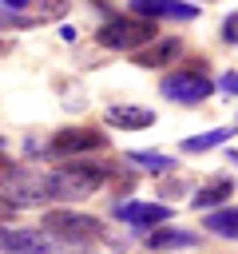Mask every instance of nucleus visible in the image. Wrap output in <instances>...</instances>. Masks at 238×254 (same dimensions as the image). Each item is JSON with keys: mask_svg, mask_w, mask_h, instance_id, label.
<instances>
[{"mask_svg": "<svg viewBox=\"0 0 238 254\" xmlns=\"http://www.w3.org/2000/svg\"><path fill=\"white\" fill-rule=\"evenodd\" d=\"M218 87H222L226 95H238V71H226V75L218 79Z\"/></svg>", "mask_w": 238, "mask_h": 254, "instance_id": "obj_20", "label": "nucleus"}, {"mask_svg": "<svg viewBox=\"0 0 238 254\" xmlns=\"http://www.w3.org/2000/svg\"><path fill=\"white\" fill-rule=\"evenodd\" d=\"M107 147V135L95 131V127H63L52 135L48 151L56 159H67V155H83V151H103Z\"/></svg>", "mask_w": 238, "mask_h": 254, "instance_id": "obj_6", "label": "nucleus"}, {"mask_svg": "<svg viewBox=\"0 0 238 254\" xmlns=\"http://www.w3.org/2000/svg\"><path fill=\"white\" fill-rule=\"evenodd\" d=\"M4 254H60V242L40 226H24V230H8Z\"/></svg>", "mask_w": 238, "mask_h": 254, "instance_id": "obj_7", "label": "nucleus"}, {"mask_svg": "<svg viewBox=\"0 0 238 254\" xmlns=\"http://www.w3.org/2000/svg\"><path fill=\"white\" fill-rule=\"evenodd\" d=\"M0 198L16 210L24 206H44L48 202V175L24 167V163H8L0 171Z\"/></svg>", "mask_w": 238, "mask_h": 254, "instance_id": "obj_2", "label": "nucleus"}, {"mask_svg": "<svg viewBox=\"0 0 238 254\" xmlns=\"http://www.w3.org/2000/svg\"><path fill=\"white\" fill-rule=\"evenodd\" d=\"M234 131H226V127H218V131H206V135H190V139H182V151H210V147H218V143H226Z\"/></svg>", "mask_w": 238, "mask_h": 254, "instance_id": "obj_16", "label": "nucleus"}, {"mask_svg": "<svg viewBox=\"0 0 238 254\" xmlns=\"http://www.w3.org/2000/svg\"><path fill=\"white\" fill-rule=\"evenodd\" d=\"M71 254H75V250H71ZM79 254H91V250H79Z\"/></svg>", "mask_w": 238, "mask_h": 254, "instance_id": "obj_24", "label": "nucleus"}, {"mask_svg": "<svg viewBox=\"0 0 238 254\" xmlns=\"http://www.w3.org/2000/svg\"><path fill=\"white\" fill-rule=\"evenodd\" d=\"M178 56H182V40H178V36H159V40H151L147 48L135 52V67H167V64H175Z\"/></svg>", "mask_w": 238, "mask_h": 254, "instance_id": "obj_10", "label": "nucleus"}, {"mask_svg": "<svg viewBox=\"0 0 238 254\" xmlns=\"http://www.w3.org/2000/svg\"><path fill=\"white\" fill-rule=\"evenodd\" d=\"M230 194H234V183H230V179H214V183H206V187H202V190H198V194L190 198V206H194V210H206V214H210V210H214L218 202H226Z\"/></svg>", "mask_w": 238, "mask_h": 254, "instance_id": "obj_13", "label": "nucleus"}, {"mask_svg": "<svg viewBox=\"0 0 238 254\" xmlns=\"http://www.w3.org/2000/svg\"><path fill=\"white\" fill-rule=\"evenodd\" d=\"M4 4H8V8H12V12H20V8H28V4H32V0H4Z\"/></svg>", "mask_w": 238, "mask_h": 254, "instance_id": "obj_21", "label": "nucleus"}, {"mask_svg": "<svg viewBox=\"0 0 238 254\" xmlns=\"http://www.w3.org/2000/svg\"><path fill=\"white\" fill-rule=\"evenodd\" d=\"M206 230L218 238H238V206H222L206 214Z\"/></svg>", "mask_w": 238, "mask_h": 254, "instance_id": "obj_14", "label": "nucleus"}, {"mask_svg": "<svg viewBox=\"0 0 238 254\" xmlns=\"http://www.w3.org/2000/svg\"><path fill=\"white\" fill-rule=\"evenodd\" d=\"M115 214L119 218H127L135 230H159V226H167L171 222V206H163V202H123V206H115Z\"/></svg>", "mask_w": 238, "mask_h": 254, "instance_id": "obj_8", "label": "nucleus"}, {"mask_svg": "<svg viewBox=\"0 0 238 254\" xmlns=\"http://www.w3.org/2000/svg\"><path fill=\"white\" fill-rule=\"evenodd\" d=\"M159 91H163L167 99H175V103H202V99L214 91V83H210V75H206V71H194V67H186V71L163 75Z\"/></svg>", "mask_w": 238, "mask_h": 254, "instance_id": "obj_5", "label": "nucleus"}, {"mask_svg": "<svg viewBox=\"0 0 238 254\" xmlns=\"http://www.w3.org/2000/svg\"><path fill=\"white\" fill-rule=\"evenodd\" d=\"M44 230L56 238V242H67V246H79V242H95L103 234V222L95 214H75V210H48L44 218Z\"/></svg>", "mask_w": 238, "mask_h": 254, "instance_id": "obj_4", "label": "nucleus"}, {"mask_svg": "<svg viewBox=\"0 0 238 254\" xmlns=\"http://www.w3.org/2000/svg\"><path fill=\"white\" fill-rule=\"evenodd\" d=\"M4 242H8V230H4V226H0V250H4Z\"/></svg>", "mask_w": 238, "mask_h": 254, "instance_id": "obj_22", "label": "nucleus"}, {"mask_svg": "<svg viewBox=\"0 0 238 254\" xmlns=\"http://www.w3.org/2000/svg\"><path fill=\"white\" fill-rule=\"evenodd\" d=\"M202 238L190 234V230H178V226H159L147 234V246L151 250H194Z\"/></svg>", "mask_w": 238, "mask_h": 254, "instance_id": "obj_12", "label": "nucleus"}, {"mask_svg": "<svg viewBox=\"0 0 238 254\" xmlns=\"http://www.w3.org/2000/svg\"><path fill=\"white\" fill-rule=\"evenodd\" d=\"M131 16H143V20H194L198 4H186V0H131Z\"/></svg>", "mask_w": 238, "mask_h": 254, "instance_id": "obj_9", "label": "nucleus"}, {"mask_svg": "<svg viewBox=\"0 0 238 254\" xmlns=\"http://www.w3.org/2000/svg\"><path fill=\"white\" fill-rule=\"evenodd\" d=\"M67 4H71V0H40L44 16H63V12H67Z\"/></svg>", "mask_w": 238, "mask_h": 254, "instance_id": "obj_18", "label": "nucleus"}, {"mask_svg": "<svg viewBox=\"0 0 238 254\" xmlns=\"http://www.w3.org/2000/svg\"><path fill=\"white\" fill-rule=\"evenodd\" d=\"M127 163L139 167V171H155V175H163V171L175 167V159H167V155H159V151H127Z\"/></svg>", "mask_w": 238, "mask_h": 254, "instance_id": "obj_15", "label": "nucleus"}, {"mask_svg": "<svg viewBox=\"0 0 238 254\" xmlns=\"http://www.w3.org/2000/svg\"><path fill=\"white\" fill-rule=\"evenodd\" d=\"M103 119L115 127V131H143L155 123V111L151 107H131V103H111L103 111Z\"/></svg>", "mask_w": 238, "mask_h": 254, "instance_id": "obj_11", "label": "nucleus"}, {"mask_svg": "<svg viewBox=\"0 0 238 254\" xmlns=\"http://www.w3.org/2000/svg\"><path fill=\"white\" fill-rule=\"evenodd\" d=\"M0 24H16V28H28V24H32V20H28V16H20V12H12V8H8V12H0Z\"/></svg>", "mask_w": 238, "mask_h": 254, "instance_id": "obj_19", "label": "nucleus"}, {"mask_svg": "<svg viewBox=\"0 0 238 254\" xmlns=\"http://www.w3.org/2000/svg\"><path fill=\"white\" fill-rule=\"evenodd\" d=\"M222 40H226V44H238V12H230V16L222 20Z\"/></svg>", "mask_w": 238, "mask_h": 254, "instance_id": "obj_17", "label": "nucleus"}, {"mask_svg": "<svg viewBox=\"0 0 238 254\" xmlns=\"http://www.w3.org/2000/svg\"><path fill=\"white\" fill-rule=\"evenodd\" d=\"M151 40H159V32H155V20H143V16H111L99 28V44L111 52H139Z\"/></svg>", "mask_w": 238, "mask_h": 254, "instance_id": "obj_3", "label": "nucleus"}, {"mask_svg": "<svg viewBox=\"0 0 238 254\" xmlns=\"http://www.w3.org/2000/svg\"><path fill=\"white\" fill-rule=\"evenodd\" d=\"M111 167H95V163H63L48 175V198L56 202H79L91 198L103 183H107Z\"/></svg>", "mask_w": 238, "mask_h": 254, "instance_id": "obj_1", "label": "nucleus"}, {"mask_svg": "<svg viewBox=\"0 0 238 254\" xmlns=\"http://www.w3.org/2000/svg\"><path fill=\"white\" fill-rule=\"evenodd\" d=\"M230 163H238V151H234V155H230Z\"/></svg>", "mask_w": 238, "mask_h": 254, "instance_id": "obj_23", "label": "nucleus"}]
</instances>
